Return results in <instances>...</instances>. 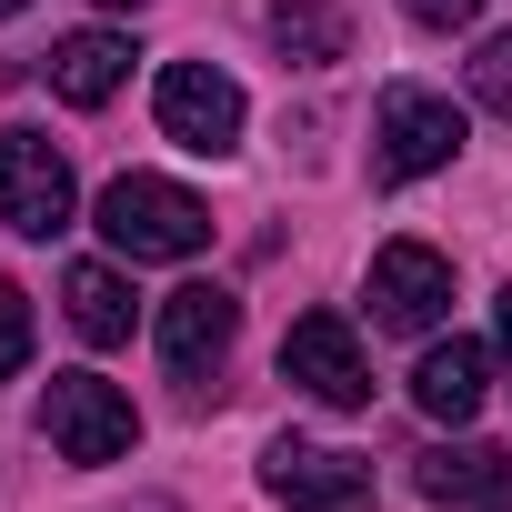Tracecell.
<instances>
[{"instance_id": "6da1fadb", "label": "cell", "mask_w": 512, "mask_h": 512, "mask_svg": "<svg viewBox=\"0 0 512 512\" xmlns=\"http://www.w3.org/2000/svg\"><path fill=\"white\" fill-rule=\"evenodd\" d=\"M101 241L121 251V262H191V251L211 241V201H191L161 171H121L101 191Z\"/></svg>"}, {"instance_id": "7a4b0ae2", "label": "cell", "mask_w": 512, "mask_h": 512, "mask_svg": "<svg viewBox=\"0 0 512 512\" xmlns=\"http://www.w3.org/2000/svg\"><path fill=\"white\" fill-rule=\"evenodd\" d=\"M71 211H81V181H71L61 141L41 121H11L0 131V221L21 241H51V231H71Z\"/></svg>"}, {"instance_id": "3957f363", "label": "cell", "mask_w": 512, "mask_h": 512, "mask_svg": "<svg viewBox=\"0 0 512 512\" xmlns=\"http://www.w3.org/2000/svg\"><path fill=\"white\" fill-rule=\"evenodd\" d=\"M452 151H462V101L422 91V81H392L382 111H372V181H422Z\"/></svg>"}, {"instance_id": "277c9868", "label": "cell", "mask_w": 512, "mask_h": 512, "mask_svg": "<svg viewBox=\"0 0 512 512\" xmlns=\"http://www.w3.org/2000/svg\"><path fill=\"white\" fill-rule=\"evenodd\" d=\"M41 442H51L61 462H121V452L141 442V412H131V392L101 382V372H51V392H41Z\"/></svg>"}, {"instance_id": "5b68a950", "label": "cell", "mask_w": 512, "mask_h": 512, "mask_svg": "<svg viewBox=\"0 0 512 512\" xmlns=\"http://www.w3.org/2000/svg\"><path fill=\"white\" fill-rule=\"evenodd\" d=\"M151 111H161V141H181V151H201V161H221V151L241 141V121H251L241 81L211 71V61H171V71L151 81Z\"/></svg>"}, {"instance_id": "8992f818", "label": "cell", "mask_w": 512, "mask_h": 512, "mask_svg": "<svg viewBox=\"0 0 512 512\" xmlns=\"http://www.w3.org/2000/svg\"><path fill=\"white\" fill-rule=\"evenodd\" d=\"M282 382L312 392L322 412H362V402H372V352H362V332H352L342 312H302V322L282 332Z\"/></svg>"}, {"instance_id": "52a82bcc", "label": "cell", "mask_w": 512, "mask_h": 512, "mask_svg": "<svg viewBox=\"0 0 512 512\" xmlns=\"http://www.w3.org/2000/svg\"><path fill=\"white\" fill-rule=\"evenodd\" d=\"M262 492H272L282 512H372V462L282 432V442L262 452Z\"/></svg>"}, {"instance_id": "ba28073f", "label": "cell", "mask_w": 512, "mask_h": 512, "mask_svg": "<svg viewBox=\"0 0 512 512\" xmlns=\"http://www.w3.org/2000/svg\"><path fill=\"white\" fill-rule=\"evenodd\" d=\"M452 312V262L432 241H382L372 251V322L382 332H432Z\"/></svg>"}, {"instance_id": "9c48e42d", "label": "cell", "mask_w": 512, "mask_h": 512, "mask_svg": "<svg viewBox=\"0 0 512 512\" xmlns=\"http://www.w3.org/2000/svg\"><path fill=\"white\" fill-rule=\"evenodd\" d=\"M231 332H241V302H231L221 282H181V292L161 302V362H171L191 392L231 362Z\"/></svg>"}, {"instance_id": "30bf717a", "label": "cell", "mask_w": 512, "mask_h": 512, "mask_svg": "<svg viewBox=\"0 0 512 512\" xmlns=\"http://www.w3.org/2000/svg\"><path fill=\"white\" fill-rule=\"evenodd\" d=\"M422 502L432 512H512V452L502 442H442V452H422Z\"/></svg>"}, {"instance_id": "8fae6325", "label": "cell", "mask_w": 512, "mask_h": 512, "mask_svg": "<svg viewBox=\"0 0 512 512\" xmlns=\"http://www.w3.org/2000/svg\"><path fill=\"white\" fill-rule=\"evenodd\" d=\"M41 71H51V91H61L71 111H101V101L131 81V41H121V31H71V41H51Z\"/></svg>"}, {"instance_id": "7c38bea8", "label": "cell", "mask_w": 512, "mask_h": 512, "mask_svg": "<svg viewBox=\"0 0 512 512\" xmlns=\"http://www.w3.org/2000/svg\"><path fill=\"white\" fill-rule=\"evenodd\" d=\"M482 392H492V352H482V342H432L422 372H412V402H422L432 422H472Z\"/></svg>"}, {"instance_id": "4fadbf2b", "label": "cell", "mask_w": 512, "mask_h": 512, "mask_svg": "<svg viewBox=\"0 0 512 512\" xmlns=\"http://www.w3.org/2000/svg\"><path fill=\"white\" fill-rule=\"evenodd\" d=\"M61 302H71V332H81L91 352L131 342V282H121L111 262H71V272H61Z\"/></svg>"}, {"instance_id": "5bb4252c", "label": "cell", "mask_w": 512, "mask_h": 512, "mask_svg": "<svg viewBox=\"0 0 512 512\" xmlns=\"http://www.w3.org/2000/svg\"><path fill=\"white\" fill-rule=\"evenodd\" d=\"M272 51L302 61V71H322V61L352 51V21L332 11V0H272Z\"/></svg>"}, {"instance_id": "9a60e30c", "label": "cell", "mask_w": 512, "mask_h": 512, "mask_svg": "<svg viewBox=\"0 0 512 512\" xmlns=\"http://www.w3.org/2000/svg\"><path fill=\"white\" fill-rule=\"evenodd\" d=\"M21 362H31V292L0 282V382H21Z\"/></svg>"}, {"instance_id": "2e32d148", "label": "cell", "mask_w": 512, "mask_h": 512, "mask_svg": "<svg viewBox=\"0 0 512 512\" xmlns=\"http://www.w3.org/2000/svg\"><path fill=\"white\" fill-rule=\"evenodd\" d=\"M472 101L512 121V31H502V41H482V61H472Z\"/></svg>"}, {"instance_id": "e0dca14e", "label": "cell", "mask_w": 512, "mask_h": 512, "mask_svg": "<svg viewBox=\"0 0 512 512\" xmlns=\"http://www.w3.org/2000/svg\"><path fill=\"white\" fill-rule=\"evenodd\" d=\"M402 11H412L422 31H472V21H482V0H402Z\"/></svg>"}, {"instance_id": "ac0fdd59", "label": "cell", "mask_w": 512, "mask_h": 512, "mask_svg": "<svg viewBox=\"0 0 512 512\" xmlns=\"http://www.w3.org/2000/svg\"><path fill=\"white\" fill-rule=\"evenodd\" d=\"M492 342H502V372H512V292L492 302Z\"/></svg>"}, {"instance_id": "d6986e66", "label": "cell", "mask_w": 512, "mask_h": 512, "mask_svg": "<svg viewBox=\"0 0 512 512\" xmlns=\"http://www.w3.org/2000/svg\"><path fill=\"white\" fill-rule=\"evenodd\" d=\"M11 11H31V0H0V21H11Z\"/></svg>"}, {"instance_id": "ffe728a7", "label": "cell", "mask_w": 512, "mask_h": 512, "mask_svg": "<svg viewBox=\"0 0 512 512\" xmlns=\"http://www.w3.org/2000/svg\"><path fill=\"white\" fill-rule=\"evenodd\" d=\"M101 11H141V0H101Z\"/></svg>"}]
</instances>
